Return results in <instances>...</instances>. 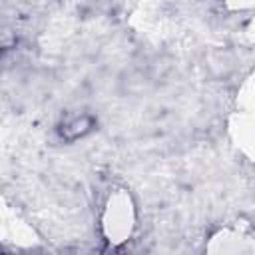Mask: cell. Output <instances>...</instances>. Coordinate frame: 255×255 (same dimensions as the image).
<instances>
[{
	"instance_id": "cell-1",
	"label": "cell",
	"mask_w": 255,
	"mask_h": 255,
	"mask_svg": "<svg viewBox=\"0 0 255 255\" xmlns=\"http://www.w3.org/2000/svg\"><path fill=\"white\" fill-rule=\"evenodd\" d=\"M131 211L128 205V197L120 195V205H116V201L110 203V211H108V221H106V229L108 235L112 237L110 241H124L126 235H129V227H131Z\"/></svg>"
}]
</instances>
